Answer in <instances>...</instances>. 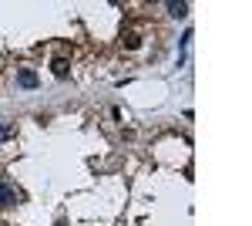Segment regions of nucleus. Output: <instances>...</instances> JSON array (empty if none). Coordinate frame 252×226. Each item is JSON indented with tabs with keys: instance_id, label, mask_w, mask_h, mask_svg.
Returning <instances> with one entry per match:
<instances>
[{
	"instance_id": "f257e3e1",
	"label": "nucleus",
	"mask_w": 252,
	"mask_h": 226,
	"mask_svg": "<svg viewBox=\"0 0 252 226\" xmlns=\"http://www.w3.org/2000/svg\"><path fill=\"white\" fill-rule=\"evenodd\" d=\"M41 84V78L34 68H17V88H24V91H34Z\"/></svg>"
},
{
	"instance_id": "f03ea898",
	"label": "nucleus",
	"mask_w": 252,
	"mask_h": 226,
	"mask_svg": "<svg viewBox=\"0 0 252 226\" xmlns=\"http://www.w3.org/2000/svg\"><path fill=\"white\" fill-rule=\"evenodd\" d=\"M24 199V193H17L14 186H7V182H0V206H17Z\"/></svg>"
},
{
	"instance_id": "7ed1b4c3",
	"label": "nucleus",
	"mask_w": 252,
	"mask_h": 226,
	"mask_svg": "<svg viewBox=\"0 0 252 226\" xmlns=\"http://www.w3.org/2000/svg\"><path fill=\"white\" fill-rule=\"evenodd\" d=\"M51 71H54V78H67V71H71V65H67L64 58H54V65H51Z\"/></svg>"
},
{
	"instance_id": "20e7f679",
	"label": "nucleus",
	"mask_w": 252,
	"mask_h": 226,
	"mask_svg": "<svg viewBox=\"0 0 252 226\" xmlns=\"http://www.w3.org/2000/svg\"><path fill=\"white\" fill-rule=\"evenodd\" d=\"M168 14L172 17H185L189 14V3H168Z\"/></svg>"
},
{
	"instance_id": "39448f33",
	"label": "nucleus",
	"mask_w": 252,
	"mask_h": 226,
	"mask_svg": "<svg viewBox=\"0 0 252 226\" xmlns=\"http://www.w3.org/2000/svg\"><path fill=\"white\" fill-rule=\"evenodd\" d=\"M10 135H14V125H0V142L10 139Z\"/></svg>"
},
{
	"instance_id": "423d86ee",
	"label": "nucleus",
	"mask_w": 252,
	"mask_h": 226,
	"mask_svg": "<svg viewBox=\"0 0 252 226\" xmlns=\"http://www.w3.org/2000/svg\"><path fill=\"white\" fill-rule=\"evenodd\" d=\"M125 44H128V48H138L141 41H138V34H128V37H125Z\"/></svg>"
},
{
	"instance_id": "0eeeda50",
	"label": "nucleus",
	"mask_w": 252,
	"mask_h": 226,
	"mask_svg": "<svg viewBox=\"0 0 252 226\" xmlns=\"http://www.w3.org/2000/svg\"><path fill=\"white\" fill-rule=\"evenodd\" d=\"M0 182H3V176H0Z\"/></svg>"
}]
</instances>
